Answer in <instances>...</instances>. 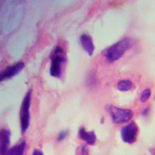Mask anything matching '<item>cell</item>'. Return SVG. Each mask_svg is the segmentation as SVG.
Returning a JSON list of instances; mask_svg holds the SVG:
<instances>
[{
    "label": "cell",
    "instance_id": "1",
    "mask_svg": "<svg viewBox=\"0 0 155 155\" xmlns=\"http://www.w3.org/2000/svg\"><path fill=\"white\" fill-rule=\"evenodd\" d=\"M136 43L132 38H125L113 44L107 49L105 54L106 59L109 62H113L119 59L126 51L131 48Z\"/></svg>",
    "mask_w": 155,
    "mask_h": 155
},
{
    "label": "cell",
    "instance_id": "2",
    "mask_svg": "<svg viewBox=\"0 0 155 155\" xmlns=\"http://www.w3.org/2000/svg\"><path fill=\"white\" fill-rule=\"evenodd\" d=\"M64 52L61 47L58 46L56 47L51 54V65L50 69L51 76L54 78H60L61 75V65L66 61V58L63 56Z\"/></svg>",
    "mask_w": 155,
    "mask_h": 155
},
{
    "label": "cell",
    "instance_id": "3",
    "mask_svg": "<svg viewBox=\"0 0 155 155\" xmlns=\"http://www.w3.org/2000/svg\"><path fill=\"white\" fill-rule=\"evenodd\" d=\"M105 109L110 115L112 121L117 124L128 122L133 117V112L130 110L120 108L111 105H107Z\"/></svg>",
    "mask_w": 155,
    "mask_h": 155
},
{
    "label": "cell",
    "instance_id": "4",
    "mask_svg": "<svg viewBox=\"0 0 155 155\" xmlns=\"http://www.w3.org/2000/svg\"><path fill=\"white\" fill-rule=\"evenodd\" d=\"M31 92L29 91L25 95L21 107L20 121L21 132L24 133L28 128L30 123L29 109L31 101Z\"/></svg>",
    "mask_w": 155,
    "mask_h": 155
},
{
    "label": "cell",
    "instance_id": "5",
    "mask_svg": "<svg viewBox=\"0 0 155 155\" xmlns=\"http://www.w3.org/2000/svg\"><path fill=\"white\" fill-rule=\"evenodd\" d=\"M138 128L134 121H131L123 127L121 130V137L124 142L132 144L137 139Z\"/></svg>",
    "mask_w": 155,
    "mask_h": 155
},
{
    "label": "cell",
    "instance_id": "6",
    "mask_svg": "<svg viewBox=\"0 0 155 155\" xmlns=\"http://www.w3.org/2000/svg\"><path fill=\"white\" fill-rule=\"evenodd\" d=\"M25 64L22 61H19L7 67L0 74V81H3L16 76L23 70Z\"/></svg>",
    "mask_w": 155,
    "mask_h": 155
},
{
    "label": "cell",
    "instance_id": "7",
    "mask_svg": "<svg viewBox=\"0 0 155 155\" xmlns=\"http://www.w3.org/2000/svg\"><path fill=\"white\" fill-rule=\"evenodd\" d=\"M11 132L7 129H2L0 133L1 140V155H5L6 152L8 149V147L10 143Z\"/></svg>",
    "mask_w": 155,
    "mask_h": 155
},
{
    "label": "cell",
    "instance_id": "8",
    "mask_svg": "<svg viewBox=\"0 0 155 155\" xmlns=\"http://www.w3.org/2000/svg\"><path fill=\"white\" fill-rule=\"evenodd\" d=\"M81 43L85 51L90 56H91L95 50L92 38L87 34H83L81 36Z\"/></svg>",
    "mask_w": 155,
    "mask_h": 155
},
{
    "label": "cell",
    "instance_id": "9",
    "mask_svg": "<svg viewBox=\"0 0 155 155\" xmlns=\"http://www.w3.org/2000/svg\"><path fill=\"white\" fill-rule=\"evenodd\" d=\"M80 137L85 140L87 144L90 145H93L96 141V136L93 131L87 132L84 128H81L79 131Z\"/></svg>",
    "mask_w": 155,
    "mask_h": 155
},
{
    "label": "cell",
    "instance_id": "10",
    "mask_svg": "<svg viewBox=\"0 0 155 155\" xmlns=\"http://www.w3.org/2000/svg\"><path fill=\"white\" fill-rule=\"evenodd\" d=\"M26 146V142L23 141L19 145H16L9 148L5 155H23Z\"/></svg>",
    "mask_w": 155,
    "mask_h": 155
},
{
    "label": "cell",
    "instance_id": "11",
    "mask_svg": "<svg viewBox=\"0 0 155 155\" xmlns=\"http://www.w3.org/2000/svg\"><path fill=\"white\" fill-rule=\"evenodd\" d=\"M134 87V83L128 80H120L119 81L117 85L118 90L121 91H127L130 90Z\"/></svg>",
    "mask_w": 155,
    "mask_h": 155
},
{
    "label": "cell",
    "instance_id": "12",
    "mask_svg": "<svg viewBox=\"0 0 155 155\" xmlns=\"http://www.w3.org/2000/svg\"><path fill=\"white\" fill-rule=\"evenodd\" d=\"M150 95L151 91L149 88H147L144 90L140 96V101L143 103H145L150 97Z\"/></svg>",
    "mask_w": 155,
    "mask_h": 155
},
{
    "label": "cell",
    "instance_id": "13",
    "mask_svg": "<svg viewBox=\"0 0 155 155\" xmlns=\"http://www.w3.org/2000/svg\"><path fill=\"white\" fill-rule=\"evenodd\" d=\"M68 130H64L61 131L58 136V141H60L63 140L68 135Z\"/></svg>",
    "mask_w": 155,
    "mask_h": 155
},
{
    "label": "cell",
    "instance_id": "14",
    "mask_svg": "<svg viewBox=\"0 0 155 155\" xmlns=\"http://www.w3.org/2000/svg\"><path fill=\"white\" fill-rule=\"evenodd\" d=\"M96 79L94 76H91L87 80L88 84L91 86H94L96 83Z\"/></svg>",
    "mask_w": 155,
    "mask_h": 155
},
{
    "label": "cell",
    "instance_id": "15",
    "mask_svg": "<svg viewBox=\"0 0 155 155\" xmlns=\"http://www.w3.org/2000/svg\"><path fill=\"white\" fill-rule=\"evenodd\" d=\"M32 155H44V154L41 150L38 149H36L33 151Z\"/></svg>",
    "mask_w": 155,
    "mask_h": 155
},
{
    "label": "cell",
    "instance_id": "16",
    "mask_svg": "<svg viewBox=\"0 0 155 155\" xmlns=\"http://www.w3.org/2000/svg\"><path fill=\"white\" fill-rule=\"evenodd\" d=\"M148 111V109L146 108L145 110H143V114H145Z\"/></svg>",
    "mask_w": 155,
    "mask_h": 155
}]
</instances>
